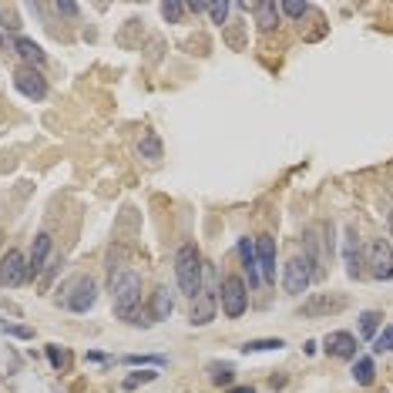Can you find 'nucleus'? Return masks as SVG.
I'll use <instances>...</instances> for the list:
<instances>
[{"instance_id":"obj_15","label":"nucleus","mask_w":393,"mask_h":393,"mask_svg":"<svg viewBox=\"0 0 393 393\" xmlns=\"http://www.w3.org/2000/svg\"><path fill=\"white\" fill-rule=\"evenodd\" d=\"M239 259H242V269H245V286H259L262 276H259V262H256V239L252 236H242L239 239Z\"/></svg>"},{"instance_id":"obj_13","label":"nucleus","mask_w":393,"mask_h":393,"mask_svg":"<svg viewBox=\"0 0 393 393\" xmlns=\"http://www.w3.org/2000/svg\"><path fill=\"white\" fill-rule=\"evenodd\" d=\"M172 306H175V293H172L168 286H155L148 306H145L148 323H165V319L172 316Z\"/></svg>"},{"instance_id":"obj_5","label":"nucleus","mask_w":393,"mask_h":393,"mask_svg":"<svg viewBox=\"0 0 393 393\" xmlns=\"http://www.w3.org/2000/svg\"><path fill=\"white\" fill-rule=\"evenodd\" d=\"M346 306H350V296H343V293H313V296L296 309V316H300V319H326V316L343 313Z\"/></svg>"},{"instance_id":"obj_31","label":"nucleus","mask_w":393,"mask_h":393,"mask_svg":"<svg viewBox=\"0 0 393 393\" xmlns=\"http://www.w3.org/2000/svg\"><path fill=\"white\" fill-rule=\"evenodd\" d=\"M0 326H3V333H7V336H21V339H30V336H34V330H30V326H17V323H0Z\"/></svg>"},{"instance_id":"obj_19","label":"nucleus","mask_w":393,"mask_h":393,"mask_svg":"<svg viewBox=\"0 0 393 393\" xmlns=\"http://www.w3.org/2000/svg\"><path fill=\"white\" fill-rule=\"evenodd\" d=\"M135 148H138V158H145V161H161V155H165V151H161V142H158V135H155V131H145V135L138 138V145H135Z\"/></svg>"},{"instance_id":"obj_11","label":"nucleus","mask_w":393,"mask_h":393,"mask_svg":"<svg viewBox=\"0 0 393 393\" xmlns=\"http://www.w3.org/2000/svg\"><path fill=\"white\" fill-rule=\"evenodd\" d=\"M215 309H218V293L215 289H202L195 300H192V326H209L212 319H215Z\"/></svg>"},{"instance_id":"obj_1","label":"nucleus","mask_w":393,"mask_h":393,"mask_svg":"<svg viewBox=\"0 0 393 393\" xmlns=\"http://www.w3.org/2000/svg\"><path fill=\"white\" fill-rule=\"evenodd\" d=\"M175 282H179V293L195 300L202 293V282H205V259L199 252L195 242H181L179 252H175Z\"/></svg>"},{"instance_id":"obj_37","label":"nucleus","mask_w":393,"mask_h":393,"mask_svg":"<svg viewBox=\"0 0 393 393\" xmlns=\"http://www.w3.org/2000/svg\"><path fill=\"white\" fill-rule=\"evenodd\" d=\"M390 229H393V212H390Z\"/></svg>"},{"instance_id":"obj_2","label":"nucleus","mask_w":393,"mask_h":393,"mask_svg":"<svg viewBox=\"0 0 393 393\" xmlns=\"http://www.w3.org/2000/svg\"><path fill=\"white\" fill-rule=\"evenodd\" d=\"M111 296H115V316L124 323H142V276L131 269L118 272L111 282Z\"/></svg>"},{"instance_id":"obj_36","label":"nucleus","mask_w":393,"mask_h":393,"mask_svg":"<svg viewBox=\"0 0 393 393\" xmlns=\"http://www.w3.org/2000/svg\"><path fill=\"white\" fill-rule=\"evenodd\" d=\"M225 393H256V387H229Z\"/></svg>"},{"instance_id":"obj_17","label":"nucleus","mask_w":393,"mask_h":393,"mask_svg":"<svg viewBox=\"0 0 393 393\" xmlns=\"http://www.w3.org/2000/svg\"><path fill=\"white\" fill-rule=\"evenodd\" d=\"M10 47L17 51V58L24 60L27 67H37V64H44V47H41L37 41H30V37H21V34H17V37L10 41Z\"/></svg>"},{"instance_id":"obj_6","label":"nucleus","mask_w":393,"mask_h":393,"mask_svg":"<svg viewBox=\"0 0 393 393\" xmlns=\"http://www.w3.org/2000/svg\"><path fill=\"white\" fill-rule=\"evenodd\" d=\"M27 279H30L27 256H24L21 249L3 252V259H0V286H3V289H17V286H24Z\"/></svg>"},{"instance_id":"obj_18","label":"nucleus","mask_w":393,"mask_h":393,"mask_svg":"<svg viewBox=\"0 0 393 393\" xmlns=\"http://www.w3.org/2000/svg\"><path fill=\"white\" fill-rule=\"evenodd\" d=\"M252 10H256V24H259L262 30H276V27H279V3L262 0V3H256Z\"/></svg>"},{"instance_id":"obj_24","label":"nucleus","mask_w":393,"mask_h":393,"mask_svg":"<svg viewBox=\"0 0 393 393\" xmlns=\"http://www.w3.org/2000/svg\"><path fill=\"white\" fill-rule=\"evenodd\" d=\"M155 380H158V373H155V370H135V373H128V377H124V383H121V387H124V390H138V387L155 383Z\"/></svg>"},{"instance_id":"obj_23","label":"nucleus","mask_w":393,"mask_h":393,"mask_svg":"<svg viewBox=\"0 0 393 393\" xmlns=\"http://www.w3.org/2000/svg\"><path fill=\"white\" fill-rule=\"evenodd\" d=\"M286 343L279 339V336H266V339H249L245 346H242V353H276V350H282Z\"/></svg>"},{"instance_id":"obj_9","label":"nucleus","mask_w":393,"mask_h":393,"mask_svg":"<svg viewBox=\"0 0 393 393\" xmlns=\"http://www.w3.org/2000/svg\"><path fill=\"white\" fill-rule=\"evenodd\" d=\"M370 276L377 282H390L393 279V245L387 239L370 242Z\"/></svg>"},{"instance_id":"obj_28","label":"nucleus","mask_w":393,"mask_h":393,"mask_svg":"<svg viewBox=\"0 0 393 393\" xmlns=\"http://www.w3.org/2000/svg\"><path fill=\"white\" fill-rule=\"evenodd\" d=\"M181 14H185V3H161V17H165L168 24H179Z\"/></svg>"},{"instance_id":"obj_4","label":"nucleus","mask_w":393,"mask_h":393,"mask_svg":"<svg viewBox=\"0 0 393 393\" xmlns=\"http://www.w3.org/2000/svg\"><path fill=\"white\" fill-rule=\"evenodd\" d=\"M218 306H222V313H225L229 319H242V316H245V309H249V286H245L242 276H236V272L222 276Z\"/></svg>"},{"instance_id":"obj_3","label":"nucleus","mask_w":393,"mask_h":393,"mask_svg":"<svg viewBox=\"0 0 393 393\" xmlns=\"http://www.w3.org/2000/svg\"><path fill=\"white\" fill-rule=\"evenodd\" d=\"M98 302V282L91 276H71L58 289V306L67 313H91Z\"/></svg>"},{"instance_id":"obj_34","label":"nucleus","mask_w":393,"mask_h":393,"mask_svg":"<svg viewBox=\"0 0 393 393\" xmlns=\"http://www.w3.org/2000/svg\"><path fill=\"white\" fill-rule=\"evenodd\" d=\"M88 363H108V353H98V350H91V353H88Z\"/></svg>"},{"instance_id":"obj_8","label":"nucleus","mask_w":393,"mask_h":393,"mask_svg":"<svg viewBox=\"0 0 393 393\" xmlns=\"http://www.w3.org/2000/svg\"><path fill=\"white\" fill-rule=\"evenodd\" d=\"M14 88H17V94H24L30 101H44V98H47V81H44V74H41L37 67H27V64H21V67L14 71Z\"/></svg>"},{"instance_id":"obj_29","label":"nucleus","mask_w":393,"mask_h":393,"mask_svg":"<svg viewBox=\"0 0 393 393\" xmlns=\"http://www.w3.org/2000/svg\"><path fill=\"white\" fill-rule=\"evenodd\" d=\"M44 353H47V360H51V366H54V370H64V363H67V357H64V350H60L58 343L44 346Z\"/></svg>"},{"instance_id":"obj_26","label":"nucleus","mask_w":393,"mask_h":393,"mask_svg":"<svg viewBox=\"0 0 393 393\" xmlns=\"http://www.w3.org/2000/svg\"><path fill=\"white\" fill-rule=\"evenodd\" d=\"M229 10H232V3H229V0H212V3H209V17H212V24H225Z\"/></svg>"},{"instance_id":"obj_20","label":"nucleus","mask_w":393,"mask_h":393,"mask_svg":"<svg viewBox=\"0 0 393 393\" xmlns=\"http://www.w3.org/2000/svg\"><path fill=\"white\" fill-rule=\"evenodd\" d=\"M353 380L360 387H373V380H377V363H373V357H357L353 360Z\"/></svg>"},{"instance_id":"obj_12","label":"nucleus","mask_w":393,"mask_h":393,"mask_svg":"<svg viewBox=\"0 0 393 393\" xmlns=\"http://www.w3.org/2000/svg\"><path fill=\"white\" fill-rule=\"evenodd\" d=\"M323 350L336 357V360H357V350H360V343H357V336L346 330L339 333H330L326 339H323Z\"/></svg>"},{"instance_id":"obj_7","label":"nucleus","mask_w":393,"mask_h":393,"mask_svg":"<svg viewBox=\"0 0 393 393\" xmlns=\"http://www.w3.org/2000/svg\"><path fill=\"white\" fill-rule=\"evenodd\" d=\"M309 282H313V269H309L306 256L286 259V269H282V289H286V296H300V293H306Z\"/></svg>"},{"instance_id":"obj_35","label":"nucleus","mask_w":393,"mask_h":393,"mask_svg":"<svg viewBox=\"0 0 393 393\" xmlns=\"http://www.w3.org/2000/svg\"><path fill=\"white\" fill-rule=\"evenodd\" d=\"M0 309H7V313H17V316H21V306H14V302H7V300H0Z\"/></svg>"},{"instance_id":"obj_25","label":"nucleus","mask_w":393,"mask_h":393,"mask_svg":"<svg viewBox=\"0 0 393 393\" xmlns=\"http://www.w3.org/2000/svg\"><path fill=\"white\" fill-rule=\"evenodd\" d=\"M279 14H286V17L300 21V17L309 14V3H306V0H286V3H279Z\"/></svg>"},{"instance_id":"obj_32","label":"nucleus","mask_w":393,"mask_h":393,"mask_svg":"<svg viewBox=\"0 0 393 393\" xmlns=\"http://www.w3.org/2000/svg\"><path fill=\"white\" fill-rule=\"evenodd\" d=\"M54 10L64 14V17H74V14H78V3H54Z\"/></svg>"},{"instance_id":"obj_22","label":"nucleus","mask_w":393,"mask_h":393,"mask_svg":"<svg viewBox=\"0 0 393 393\" xmlns=\"http://www.w3.org/2000/svg\"><path fill=\"white\" fill-rule=\"evenodd\" d=\"M209 380L215 387H232V380H236V370H232V363H209Z\"/></svg>"},{"instance_id":"obj_10","label":"nucleus","mask_w":393,"mask_h":393,"mask_svg":"<svg viewBox=\"0 0 393 393\" xmlns=\"http://www.w3.org/2000/svg\"><path fill=\"white\" fill-rule=\"evenodd\" d=\"M256 262H259V276L262 282L272 286L279 279V266H276V239L272 236H259L256 239Z\"/></svg>"},{"instance_id":"obj_21","label":"nucleus","mask_w":393,"mask_h":393,"mask_svg":"<svg viewBox=\"0 0 393 393\" xmlns=\"http://www.w3.org/2000/svg\"><path fill=\"white\" fill-rule=\"evenodd\" d=\"M380 323H383V313H380V309H366V313H360V336L373 343V339L380 336Z\"/></svg>"},{"instance_id":"obj_14","label":"nucleus","mask_w":393,"mask_h":393,"mask_svg":"<svg viewBox=\"0 0 393 393\" xmlns=\"http://www.w3.org/2000/svg\"><path fill=\"white\" fill-rule=\"evenodd\" d=\"M343 262H346L350 279H363V249L353 229H346V239H343Z\"/></svg>"},{"instance_id":"obj_30","label":"nucleus","mask_w":393,"mask_h":393,"mask_svg":"<svg viewBox=\"0 0 393 393\" xmlns=\"http://www.w3.org/2000/svg\"><path fill=\"white\" fill-rule=\"evenodd\" d=\"M128 363H135V366H165L168 357H148V353H142V357H128Z\"/></svg>"},{"instance_id":"obj_33","label":"nucleus","mask_w":393,"mask_h":393,"mask_svg":"<svg viewBox=\"0 0 393 393\" xmlns=\"http://www.w3.org/2000/svg\"><path fill=\"white\" fill-rule=\"evenodd\" d=\"M316 350H319V343H316V339H306V343H302V353H306V357H313Z\"/></svg>"},{"instance_id":"obj_27","label":"nucleus","mask_w":393,"mask_h":393,"mask_svg":"<svg viewBox=\"0 0 393 393\" xmlns=\"http://www.w3.org/2000/svg\"><path fill=\"white\" fill-rule=\"evenodd\" d=\"M373 350H377V353H390L393 350V323L380 330V336L373 339Z\"/></svg>"},{"instance_id":"obj_16","label":"nucleus","mask_w":393,"mask_h":393,"mask_svg":"<svg viewBox=\"0 0 393 393\" xmlns=\"http://www.w3.org/2000/svg\"><path fill=\"white\" fill-rule=\"evenodd\" d=\"M27 262H30V276H41L44 266L51 262V236L47 232H37L34 236V249H30Z\"/></svg>"},{"instance_id":"obj_38","label":"nucleus","mask_w":393,"mask_h":393,"mask_svg":"<svg viewBox=\"0 0 393 393\" xmlns=\"http://www.w3.org/2000/svg\"><path fill=\"white\" fill-rule=\"evenodd\" d=\"M0 245H3V236H0Z\"/></svg>"}]
</instances>
